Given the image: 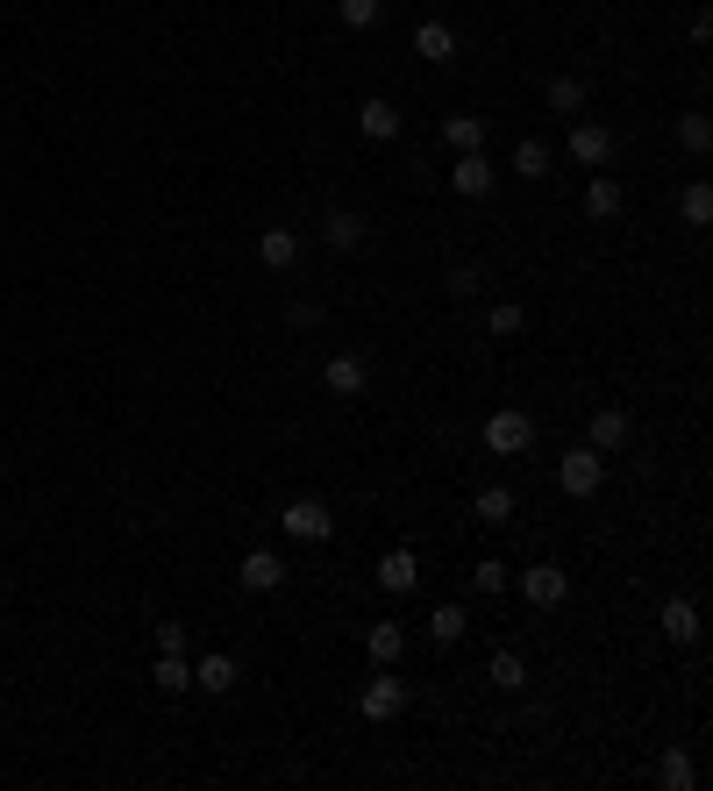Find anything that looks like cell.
Masks as SVG:
<instances>
[{"label": "cell", "instance_id": "cell-1", "mask_svg": "<svg viewBox=\"0 0 713 791\" xmlns=\"http://www.w3.org/2000/svg\"><path fill=\"white\" fill-rule=\"evenodd\" d=\"M599 478H606V456H599L593 443H585V449H564V456H557V485H564L571 499H593V492H599Z\"/></svg>", "mask_w": 713, "mask_h": 791}, {"label": "cell", "instance_id": "cell-2", "mask_svg": "<svg viewBox=\"0 0 713 791\" xmlns=\"http://www.w3.org/2000/svg\"><path fill=\"white\" fill-rule=\"evenodd\" d=\"M279 528H285L293 542H328V528H336V513H328V507H322L314 492H300V499H285Z\"/></svg>", "mask_w": 713, "mask_h": 791}, {"label": "cell", "instance_id": "cell-3", "mask_svg": "<svg viewBox=\"0 0 713 791\" xmlns=\"http://www.w3.org/2000/svg\"><path fill=\"white\" fill-rule=\"evenodd\" d=\"M357 713H364V720H392V713H407V684L392 678V663H378V678L364 684Z\"/></svg>", "mask_w": 713, "mask_h": 791}, {"label": "cell", "instance_id": "cell-4", "mask_svg": "<svg viewBox=\"0 0 713 791\" xmlns=\"http://www.w3.org/2000/svg\"><path fill=\"white\" fill-rule=\"evenodd\" d=\"M528 443H536V421L514 414V407H499V414L485 421V449H493V456H521Z\"/></svg>", "mask_w": 713, "mask_h": 791}, {"label": "cell", "instance_id": "cell-5", "mask_svg": "<svg viewBox=\"0 0 713 791\" xmlns=\"http://www.w3.org/2000/svg\"><path fill=\"white\" fill-rule=\"evenodd\" d=\"M450 193L485 201V193H493V158H485V150H457V164H450Z\"/></svg>", "mask_w": 713, "mask_h": 791}, {"label": "cell", "instance_id": "cell-6", "mask_svg": "<svg viewBox=\"0 0 713 791\" xmlns=\"http://www.w3.org/2000/svg\"><path fill=\"white\" fill-rule=\"evenodd\" d=\"M521 599L550 614V606H564V599H571V577L557 571V564H536V571H521Z\"/></svg>", "mask_w": 713, "mask_h": 791}, {"label": "cell", "instance_id": "cell-7", "mask_svg": "<svg viewBox=\"0 0 713 791\" xmlns=\"http://www.w3.org/2000/svg\"><path fill=\"white\" fill-rule=\"evenodd\" d=\"M236 585H242V592H279V585H285V556L250 550V556L236 564Z\"/></svg>", "mask_w": 713, "mask_h": 791}, {"label": "cell", "instance_id": "cell-8", "mask_svg": "<svg viewBox=\"0 0 713 791\" xmlns=\"http://www.w3.org/2000/svg\"><path fill=\"white\" fill-rule=\"evenodd\" d=\"M571 158L599 172V164L614 158V129H606V121H579V129H571Z\"/></svg>", "mask_w": 713, "mask_h": 791}, {"label": "cell", "instance_id": "cell-9", "mask_svg": "<svg viewBox=\"0 0 713 791\" xmlns=\"http://www.w3.org/2000/svg\"><path fill=\"white\" fill-rule=\"evenodd\" d=\"M193 684H201V692H236V657H229V649H207V657L201 663H193Z\"/></svg>", "mask_w": 713, "mask_h": 791}, {"label": "cell", "instance_id": "cell-10", "mask_svg": "<svg viewBox=\"0 0 713 791\" xmlns=\"http://www.w3.org/2000/svg\"><path fill=\"white\" fill-rule=\"evenodd\" d=\"M364 378H371V371H364V357H328V364H322V386L336 392V400H357Z\"/></svg>", "mask_w": 713, "mask_h": 791}, {"label": "cell", "instance_id": "cell-11", "mask_svg": "<svg viewBox=\"0 0 713 791\" xmlns=\"http://www.w3.org/2000/svg\"><path fill=\"white\" fill-rule=\"evenodd\" d=\"M257 257H264V271H293L300 264V236L293 228H264V236H257Z\"/></svg>", "mask_w": 713, "mask_h": 791}, {"label": "cell", "instance_id": "cell-12", "mask_svg": "<svg viewBox=\"0 0 713 791\" xmlns=\"http://www.w3.org/2000/svg\"><path fill=\"white\" fill-rule=\"evenodd\" d=\"M414 51L429 57V65H450V57H457V29H450V22H421L414 29Z\"/></svg>", "mask_w": 713, "mask_h": 791}, {"label": "cell", "instance_id": "cell-13", "mask_svg": "<svg viewBox=\"0 0 713 791\" xmlns=\"http://www.w3.org/2000/svg\"><path fill=\"white\" fill-rule=\"evenodd\" d=\"M357 129L371 136V143H392V136H400V108H392V100H364V108H357Z\"/></svg>", "mask_w": 713, "mask_h": 791}, {"label": "cell", "instance_id": "cell-14", "mask_svg": "<svg viewBox=\"0 0 713 791\" xmlns=\"http://www.w3.org/2000/svg\"><path fill=\"white\" fill-rule=\"evenodd\" d=\"M322 236H328V250H357V242H364V215H357V207H328Z\"/></svg>", "mask_w": 713, "mask_h": 791}, {"label": "cell", "instance_id": "cell-15", "mask_svg": "<svg viewBox=\"0 0 713 791\" xmlns=\"http://www.w3.org/2000/svg\"><path fill=\"white\" fill-rule=\"evenodd\" d=\"M378 585H386V592H414V585H421L414 550H386V564H378Z\"/></svg>", "mask_w": 713, "mask_h": 791}, {"label": "cell", "instance_id": "cell-16", "mask_svg": "<svg viewBox=\"0 0 713 791\" xmlns=\"http://www.w3.org/2000/svg\"><path fill=\"white\" fill-rule=\"evenodd\" d=\"M663 635H671V642H700V606L692 599H663Z\"/></svg>", "mask_w": 713, "mask_h": 791}, {"label": "cell", "instance_id": "cell-17", "mask_svg": "<svg viewBox=\"0 0 713 791\" xmlns=\"http://www.w3.org/2000/svg\"><path fill=\"white\" fill-rule=\"evenodd\" d=\"M514 178H550V143H542V136H521V143H514Z\"/></svg>", "mask_w": 713, "mask_h": 791}, {"label": "cell", "instance_id": "cell-18", "mask_svg": "<svg viewBox=\"0 0 713 791\" xmlns=\"http://www.w3.org/2000/svg\"><path fill=\"white\" fill-rule=\"evenodd\" d=\"M364 649H371V663H400V649H407V628H400V620H378V628L364 635Z\"/></svg>", "mask_w": 713, "mask_h": 791}, {"label": "cell", "instance_id": "cell-19", "mask_svg": "<svg viewBox=\"0 0 713 791\" xmlns=\"http://www.w3.org/2000/svg\"><path fill=\"white\" fill-rule=\"evenodd\" d=\"M628 443V414H620V407H599L593 414V449L606 456V449H620Z\"/></svg>", "mask_w": 713, "mask_h": 791}, {"label": "cell", "instance_id": "cell-20", "mask_svg": "<svg viewBox=\"0 0 713 791\" xmlns=\"http://www.w3.org/2000/svg\"><path fill=\"white\" fill-rule=\"evenodd\" d=\"M429 635H435L443 649H450V642H464V635H472V620H464V606H450V599H443V606L429 614Z\"/></svg>", "mask_w": 713, "mask_h": 791}, {"label": "cell", "instance_id": "cell-21", "mask_svg": "<svg viewBox=\"0 0 713 791\" xmlns=\"http://www.w3.org/2000/svg\"><path fill=\"white\" fill-rule=\"evenodd\" d=\"M158 692H193V663L179 649H158Z\"/></svg>", "mask_w": 713, "mask_h": 791}, {"label": "cell", "instance_id": "cell-22", "mask_svg": "<svg viewBox=\"0 0 713 791\" xmlns=\"http://www.w3.org/2000/svg\"><path fill=\"white\" fill-rule=\"evenodd\" d=\"M585 215H593V221H606V215H620V178H593V186H585Z\"/></svg>", "mask_w": 713, "mask_h": 791}, {"label": "cell", "instance_id": "cell-23", "mask_svg": "<svg viewBox=\"0 0 713 791\" xmlns=\"http://www.w3.org/2000/svg\"><path fill=\"white\" fill-rule=\"evenodd\" d=\"M657 784H663V791H692V784H700V770H692V756H685V749H671V756L657 763Z\"/></svg>", "mask_w": 713, "mask_h": 791}, {"label": "cell", "instance_id": "cell-24", "mask_svg": "<svg viewBox=\"0 0 713 791\" xmlns=\"http://www.w3.org/2000/svg\"><path fill=\"white\" fill-rule=\"evenodd\" d=\"M472 513H478V521H514V492H507V485H485V492L472 499Z\"/></svg>", "mask_w": 713, "mask_h": 791}, {"label": "cell", "instance_id": "cell-25", "mask_svg": "<svg viewBox=\"0 0 713 791\" xmlns=\"http://www.w3.org/2000/svg\"><path fill=\"white\" fill-rule=\"evenodd\" d=\"M485 671H493L499 692H521V684H528V663L514 657V649H493V663H485Z\"/></svg>", "mask_w": 713, "mask_h": 791}, {"label": "cell", "instance_id": "cell-26", "mask_svg": "<svg viewBox=\"0 0 713 791\" xmlns=\"http://www.w3.org/2000/svg\"><path fill=\"white\" fill-rule=\"evenodd\" d=\"M443 143H450V150H478V143H485V121H478V115H450V121H443Z\"/></svg>", "mask_w": 713, "mask_h": 791}, {"label": "cell", "instance_id": "cell-27", "mask_svg": "<svg viewBox=\"0 0 713 791\" xmlns=\"http://www.w3.org/2000/svg\"><path fill=\"white\" fill-rule=\"evenodd\" d=\"M678 215H685L692 228H706V221H713V186H706V178H700V186H685V201H678Z\"/></svg>", "mask_w": 713, "mask_h": 791}, {"label": "cell", "instance_id": "cell-28", "mask_svg": "<svg viewBox=\"0 0 713 791\" xmlns=\"http://www.w3.org/2000/svg\"><path fill=\"white\" fill-rule=\"evenodd\" d=\"M542 100H550V115H579L585 108V86L579 79H550V94H542Z\"/></svg>", "mask_w": 713, "mask_h": 791}, {"label": "cell", "instance_id": "cell-29", "mask_svg": "<svg viewBox=\"0 0 713 791\" xmlns=\"http://www.w3.org/2000/svg\"><path fill=\"white\" fill-rule=\"evenodd\" d=\"M678 136H685L692 158H706V150H713V121L706 115H685V121H678Z\"/></svg>", "mask_w": 713, "mask_h": 791}, {"label": "cell", "instance_id": "cell-30", "mask_svg": "<svg viewBox=\"0 0 713 791\" xmlns=\"http://www.w3.org/2000/svg\"><path fill=\"white\" fill-rule=\"evenodd\" d=\"M472 585L485 592V599H499V592H507V564H499V556H485V564H472Z\"/></svg>", "mask_w": 713, "mask_h": 791}, {"label": "cell", "instance_id": "cell-31", "mask_svg": "<svg viewBox=\"0 0 713 791\" xmlns=\"http://www.w3.org/2000/svg\"><path fill=\"white\" fill-rule=\"evenodd\" d=\"M336 14H343L350 29H371L378 14H386V0H336Z\"/></svg>", "mask_w": 713, "mask_h": 791}, {"label": "cell", "instance_id": "cell-32", "mask_svg": "<svg viewBox=\"0 0 713 791\" xmlns=\"http://www.w3.org/2000/svg\"><path fill=\"white\" fill-rule=\"evenodd\" d=\"M485 322H493V336H521V328H528V314L514 307V300H499V307L485 314Z\"/></svg>", "mask_w": 713, "mask_h": 791}, {"label": "cell", "instance_id": "cell-33", "mask_svg": "<svg viewBox=\"0 0 713 791\" xmlns=\"http://www.w3.org/2000/svg\"><path fill=\"white\" fill-rule=\"evenodd\" d=\"M285 322H293V328H322V307H314V300H293V307H285Z\"/></svg>", "mask_w": 713, "mask_h": 791}, {"label": "cell", "instance_id": "cell-34", "mask_svg": "<svg viewBox=\"0 0 713 791\" xmlns=\"http://www.w3.org/2000/svg\"><path fill=\"white\" fill-rule=\"evenodd\" d=\"M450 293L472 300V293H478V271H472V264H457V271H450Z\"/></svg>", "mask_w": 713, "mask_h": 791}, {"label": "cell", "instance_id": "cell-35", "mask_svg": "<svg viewBox=\"0 0 713 791\" xmlns=\"http://www.w3.org/2000/svg\"><path fill=\"white\" fill-rule=\"evenodd\" d=\"M158 649H179V657H186V628H179V620H164V628H158Z\"/></svg>", "mask_w": 713, "mask_h": 791}]
</instances>
